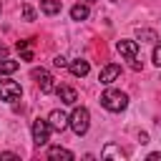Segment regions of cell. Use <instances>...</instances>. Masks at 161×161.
<instances>
[{
    "instance_id": "obj_1",
    "label": "cell",
    "mask_w": 161,
    "mask_h": 161,
    "mask_svg": "<svg viewBox=\"0 0 161 161\" xmlns=\"http://www.w3.org/2000/svg\"><path fill=\"white\" fill-rule=\"evenodd\" d=\"M101 106L111 113H121L126 106H128V96L123 91H116V88H108L101 93Z\"/></svg>"
},
{
    "instance_id": "obj_2",
    "label": "cell",
    "mask_w": 161,
    "mask_h": 161,
    "mask_svg": "<svg viewBox=\"0 0 161 161\" xmlns=\"http://www.w3.org/2000/svg\"><path fill=\"white\" fill-rule=\"evenodd\" d=\"M68 126L73 128V133H75V136L88 133V126H91V113H88V108L75 106V108H73V113L68 116Z\"/></svg>"
},
{
    "instance_id": "obj_3",
    "label": "cell",
    "mask_w": 161,
    "mask_h": 161,
    "mask_svg": "<svg viewBox=\"0 0 161 161\" xmlns=\"http://www.w3.org/2000/svg\"><path fill=\"white\" fill-rule=\"evenodd\" d=\"M23 96V88H20V83H15V80H8V78H0V101H8V103H13V101H18Z\"/></svg>"
},
{
    "instance_id": "obj_4",
    "label": "cell",
    "mask_w": 161,
    "mask_h": 161,
    "mask_svg": "<svg viewBox=\"0 0 161 161\" xmlns=\"http://www.w3.org/2000/svg\"><path fill=\"white\" fill-rule=\"evenodd\" d=\"M30 131H33V141H35V146H45V143H48V138H50V123H48V121L35 118Z\"/></svg>"
},
{
    "instance_id": "obj_5",
    "label": "cell",
    "mask_w": 161,
    "mask_h": 161,
    "mask_svg": "<svg viewBox=\"0 0 161 161\" xmlns=\"http://www.w3.org/2000/svg\"><path fill=\"white\" fill-rule=\"evenodd\" d=\"M30 75L38 80V86H40V91H43V93H53V91H55L53 75H50L45 68H33V73H30Z\"/></svg>"
},
{
    "instance_id": "obj_6",
    "label": "cell",
    "mask_w": 161,
    "mask_h": 161,
    "mask_svg": "<svg viewBox=\"0 0 161 161\" xmlns=\"http://www.w3.org/2000/svg\"><path fill=\"white\" fill-rule=\"evenodd\" d=\"M48 123H50V131H65L68 128V113L55 108V111L48 113Z\"/></svg>"
},
{
    "instance_id": "obj_7",
    "label": "cell",
    "mask_w": 161,
    "mask_h": 161,
    "mask_svg": "<svg viewBox=\"0 0 161 161\" xmlns=\"http://www.w3.org/2000/svg\"><path fill=\"white\" fill-rule=\"evenodd\" d=\"M116 50H118L126 60H136V58H138V43H136V40H118V43H116Z\"/></svg>"
},
{
    "instance_id": "obj_8",
    "label": "cell",
    "mask_w": 161,
    "mask_h": 161,
    "mask_svg": "<svg viewBox=\"0 0 161 161\" xmlns=\"http://www.w3.org/2000/svg\"><path fill=\"white\" fill-rule=\"evenodd\" d=\"M118 75H121V65H116V63H108L106 68H101V73H98V80H101L103 86H111L113 80H118Z\"/></svg>"
},
{
    "instance_id": "obj_9",
    "label": "cell",
    "mask_w": 161,
    "mask_h": 161,
    "mask_svg": "<svg viewBox=\"0 0 161 161\" xmlns=\"http://www.w3.org/2000/svg\"><path fill=\"white\" fill-rule=\"evenodd\" d=\"M55 93H58V98H60L65 106H75V101H78V93H75V88H70V86H58Z\"/></svg>"
},
{
    "instance_id": "obj_10",
    "label": "cell",
    "mask_w": 161,
    "mask_h": 161,
    "mask_svg": "<svg viewBox=\"0 0 161 161\" xmlns=\"http://www.w3.org/2000/svg\"><path fill=\"white\" fill-rule=\"evenodd\" d=\"M68 70H70V75H75V78H83V75H88V70H91V65H88V60H83V58H78V60H73V63H68Z\"/></svg>"
},
{
    "instance_id": "obj_11",
    "label": "cell",
    "mask_w": 161,
    "mask_h": 161,
    "mask_svg": "<svg viewBox=\"0 0 161 161\" xmlns=\"http://www.w3.org/2000/svg\"><path fill=\"white\" fill-rule=\"evenodd\" d=\"M48 158H50V161H58V158L70 161V158H73V151H68V148H63V146H50V148H48Z\"/></svg>"
},
{
    "instance_id": "obj_12",
    "label": "cell",
    "mask_w": 161,
    "mask_h": 161,
    "mask_svg": "<svg viewBox=\"0 0 161 161\" xmlns=\"http://www.w3.org/2000/svg\"><path fill=\"white\" fill-rule=\"evenodd\" d=\"M18 53L23 60H33L35 53H33V40H18Z\"/></svg>"
},
{
    "instance_id": "obj_13",
    "label": "cell",
    "mask_w": 161,
    "mask_h": 161,
    "mask_svg": "<svg viewBox=\"0 0 161 161\" xmlns=\"http://www.w3.org/2000/svg\"><path fill=\"white\" fill-rule=\"evenodd\" d=\"M101 156H103V158H118V161H121V158H126V153H123L121 148H116L113 143H106V146H103V151H101Z\"/></svg>"
},
{
    "instance_id": "obj_14",
    "label": "cell",
    "mask_w": 161,
    "mask_h": 161,
    "mask_svg": "<svg viewBox=\"0 0 161 161\" xmlns=\"http://www.w3.org/2000/svg\"><path fill=\"white\" fill-rule=\"evenodd\" d=\"M40 10L45 15H58L60 13V0H40Z\"/></svg>"
},
{
    "instance_id": "obj_15",
    "label": "cell",
    "mask_w": 161,
    "mask_h": 161,
    "mask_svg": "<svg viewBox=\"0 0 161 161\" xmlns=\"http://www.w3.org/2000/svg\"><path fill=\"white\" fill-rule=\"evenodd\" d=\"M20 68V63L18 60H8V58H0V75H10V73H15Z\"/></svg>"
},
{
    "instance_id": "obj_16",
    "label": "cell",
    "mask_w": 161,
    "mask_h": 161,
    "mask_svg": "<svg viewBox=\"0 0 161 161\" xmlns=\"http://www.w3.org/2000/svg\"><path fill=\"white\" fill-rule=\"evenodd\" d=\"M88 15H91L88 5H80V3H78V5H73V8H70V18H73V20H86Z\"/></svg>"
},
{
    "instance_id": "obj_17",
    "label": "cell",
    "mask_w": 161,
    "mask_h": 161,
    "mask_svg": "<svg viewBox=\"0 0 161 161\" xmlns=\"http://www.w3.org/2000/svg\"><path fill=\"white\" fill-rule=\"evenodd\" d=\"M136 35H138V38H141V40H158V35H156V33H153V30H138V33H136Z\"/></svg>"
},
{
    "instance_id": "obj_18",
    "label": "cell",
    "mask_w": 161,
    "mask_h": 161,
    "mask_svg": "<svg viewBox=\"0 0 161 161\" xmlns=\"http://www.w3.org/2000/svg\"><path fill=\"white\" fill-rule=\"evenodd\" d=\"M151 60H153V65L161 68V43H156V48H153V53H151Z\"/></svg>"
},
{
    "instance_id": "obj_19",
    "label": "cell",
    "mask_w": 161,
    "mask_h": 161,
    "mask_svg": "<svg viewBox=\"0 0 161 161\" xmlns=\"http://www.w3.org/2000/svg\"><path fill=\"white\" fill-rule=\"evenodd\" d=\"M23 18H25V20H35V10H33L30 5H23Z\"/></svg>"
},
{
    "instance_id": "obj_20",
    "label": "cell",
    "mask_w": 161,
    "mask_h": 161,
    "mask_svg": "<svg viewBox=\"0 0 161 161\" xmlns=\"http://www.w3.org/2000/svg\"><path fill=\"white\" fill-rule=\"evenodd\" d=\"M53 65H55V68H68V60H65L63 55H55V58H53Z\"/></svg>"
},
{
    "instance_id": "obj_21",
    "label": "cell",
    "mask_w": 161,
    "mask_h": 161,
    "mask_svg": "<svg viewBox=\"0 0 161 161\" xmlns=\"http://www.w3.org/2000/svg\"><path fill=\"white\" fill-rule=\"evenodd\" d=\"M0 158H8V161H18L20 156H18V153H13V151H5V153H0Z\"/></svg>"
},
{
    "instance_id": "obj_22",
    "label": "cell",
    "mask_w": 161,
    "mask_h": 161,
    "mask_svg": "<svg viewBox=\"0 0 161 161\" xmlns=\"http://www.w3.org/2000/svg\"><path fill=\"white\" fill-rule=\"evenodd\" d=\"M148 161H161V153H148Z\"/></svg>"
},
{
    "instance_id": "obj_23",
    "label": "cell",
    "mask_w": 161,
    "mask_h": 161,
    "mask_svg": "<svg viewBox=\"0 0 161 161\" xmlns=\"http://www.w3.org/2000/svg\"><path fill=\"white\" fill-rule=\"evenodd\" d=\"M5 55H8V45H3V43H0V58H5Z\"/></svg>"
},
{
    "instance_id": "obj_24",
    "label": "cell",
    "mask_w": 161,
    "mask_h": 161,
    "mask_svg": "<svg viewBox=\"0 0 161 161\" xmlns=\"http://www.w3.org/2000/svg\"><path fill=\"white\" fill-rule=\"evenodd\" d=\"M113 3H118V0H113Z\"/></svg>"
}]
</instances>
